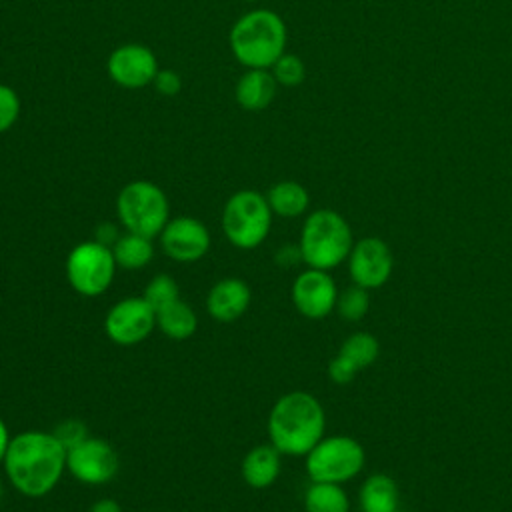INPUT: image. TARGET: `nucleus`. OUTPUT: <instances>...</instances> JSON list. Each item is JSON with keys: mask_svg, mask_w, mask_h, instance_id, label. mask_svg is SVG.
<instances>
[{"mask_svg": "<svg viewBox=\"0 0 512 512\" xmlns=\"http://www.w3.org/2000/svg\"><path fill=\"white\" fill-rule=\"evenodd\" d=\"M120 456L116 448L98 436H88L66 452V472L82 484L100 486L116 478Z\"/></svg>", "mask_w": 512, "mask_h": 512, "instance_id": "9d476101", "label": "nucleus"}, {"mask_svg": "<svg viewBox=\"0 0 512 512\" xmlns=\"http://www.w3.org/2000/svg\"><path fill=\"white\" fill-rule=\"evenodd\" d=\"M252 302V290L242 278H222L206 294V312L218 322H234L246 314Z\"/></svg>", "mask_w": 512, "mask_h": 512, "instance_id": "2eb2a0df", "label": "nucleus"}, {"mask_svg": "<svg viewBox=\"0 0 512 512\" xmlns=\"http://www.w3.org/2000/svg\"><path fill=\"white\" fill-rule=\"evenodd\" d=\"M88 512H124V510H122V506H120L118 500L104 496V498L94 500L92 506L88 508Z\"/></svg>", "mask_w": 512, "mask_h": 512, "instance_id": "2f4dec72", "label": "nucleus"}, {"mask_svg": "<svg viewBox=\"0 0 512 512\" xmlns=\"http://www.w3.org/2000/svg\"><path fill=\"white\" fill-rule=\"evenodd\" d=\"M352 246V228L340 212L332 208H318L304 218L298 250L308 268L330 272L346 262Z\"/></svg>", "mask_w": 512, "mask_h": 512, "instance_id": "20e7f679", "label": "nucleus"}, {"mask_svg": "<svg viewBox=\"0 0 512 512\" xmlns=\"http://www.w3.org/2000/svg\"><path fill=\"white\" fill-rule=\"evenodd\" d=\"M116 260L110 246L98 240L78 242L66 256L64 272L70 288L86 298L104 294L116 276Z\"/></svg>", "mask_w": 512, "mask_h": 512, "instance_id": "6e6552de", "label": "nucleus"}, {"mask_svg": "<svg viewBox=\"0 0 512 512\" xmlns=\"http://www.w3.org/2000/svg\"><path fill=\"white\" fill-rule=\"evenodd\" d=\"M364 464V446L346 434H324L304 456V470L310 482L346 484L362 472Z\"/></svg>", "mask_w": 512, "mask_h": 512, "instance_id": "0eeeda50", "label": "nucleus"}, {"mask_svg": "<svg viewBox=\"0 0 512 512\" xmlns=\"http://www.w3.org/2000/svg\"><path fill=\"white\" fill-rule=\"evenodd\" d=\"M12 488L28 498L50 494L66 472V448L46 430H24L12 436L4 456Z\"/></svg>", "mask_w": 512, "mask_h": 512, "instance_id": "f257e3e1", "label": "nucleus"}, {"mask_svg": "<svg viewBox=\"0 0 512 512\" xmlns=\"http://www.w3.org/2000/svg\"><path fill=\"white\" fill-rule=\"evenodd\" d=\"M272 210L258 190L234 192L222 208V232L240 250L258 248L270 234Z\"/></svg>", "mask_w": 512, "mask_h": 512, "instance_id": "423d86ee", "label": "nucleus"}, {"mask_svg": "<svg viewBox=\"0 0 512 512\" xmlns=\"http://www.w3.org/2000/svg\"><path fill=\"white\" fill-rule=\"evenodd\" d=\"M286 24L268 8L240 16L230 30V50L246 68H272L286 48Z\"/></svg>", "mask_w": 512, "mask_h": 512, "instance_id": "7ed1b4c3", "label": "nucleus"}, {"mask_svg": "<svg viewBox=\"0 0 512 512\" xmlns=\"http://www.w3.org/2000/svg\"><path fill=\"white\" fill-rule=\"evenodd\" d=\"M116 214L126 232L154 240L170 220V202L158 184L134 180L118 192Z\"/></svg>", "mask_w": 512, "mask_h": 512, "instance_id": "39448f33", "label": "nucleus"}, {"mask_svg": "<svg viewBox=\"0 0 512 512\" xmlns=\"http://www.w3.org/2000/svg\"><path fill=\"white\" fill-rule=\"evenodd\" d=\"M154 88L162 94V96H176L182 90V78L176 70H158L156 78H154Z\"/></svg>", "mask_w": 512, "mask_h": 512, "instance_id": "c756f323", "label": "nucleus"}, {"mask_svg": "<svg viewBox=\"0 0 512 512\" xmlns=\"http://www.w3.org/2000/svg\"><path fill=\"white\" fill-rule=\"evenodd\" d=\"M344 360H348L358 372L372 366L378 356H380V342L374 334L370 332H352L350 336L344 338L340 344V350L336 352Z\"/></svg>", "mask_w": 512, "mask_h": 512, "instance_id": "5701e85b", "label": "nucleus"}, {"mask_svg": "<svg viewBox=\"0 0 512 512\" xmlns=\"http://www.w3.org/2000/svg\"><path fill=\"white\" fill-rule=\"evenodd\" d=\"M276 78L268 68H248L236 82L234 96L240 108L260 112L270 106L276 96Z\"/></svg>", "mask_w": 512, "mask_h": 512, "instance_id": "f3484780", "label": "nucleus"}, {"mask_svg": "<svg viewBox=\"0 0 512 512\" xmlns=\"http://www.w3.org/2000/svg\"><path fill=\"white\" fill-rule=\"evenodd\" d=\"M346 264L352 284L366 290H376L390 280L394 256L388 242L378 236H364L354 242Z\"/></svg>", "mask_w": 512, "mask_h": 512, "instance_id": "9b49d317", "label": "nucleus"}, {"mask_svg": "<svg viewBox=\"0 0 512 512\" xmlns=\"http://www.w3.org/2000/svg\"><path fill=\"white\" fill-rule=\"evenodd\" d=\"M52 432L60 440V444L66 448V452L90 436L86 424L78 418H66V420L58 422Z\"/></svg>", "mask_w": 512, "mask_h": 512, "instance_id": "bb28decb", "label": "nucleus"}, {"mask_svg": "<svg viewBox=\"0 0 512 512\" xmlns=\"http://www.w3.org/2000/svg\"><path fill=\"white\" fill-rule=\"evenodd\" d=\"M272 214L280 218H298L310 206L308 190L296 180H280L266 192Z\"/></svg>", "mask_w": 512, "mask_h": 512, "instance_id": "aec40b11", "label": "nucleus"}, {"mask_svg": "<svg viewBox=\"0 0 512 512\" xmlns=\"http://www.w3.org/2000/svg\"><path fill=\"white\" fill-rule=\"evenodd\" d=\"M20 116V98L14 88L0 84V134L10 130Z\"/></svg>", "mask_w": 512, "mask_h": 512, "instance_id": "cd10ccee", "label": "nucleus"}, {"mask_svg": "<svg viewBox=\"0 0 512 512\" xmlns=\"http://www.w3.org/2000/svg\"><path fill=\"white\" fill-rule=\"evenodd\" d=\"M398 512H402V510H398Z\"/></svg>", "mask_w": 512, "mask_h": 512, "instance_id": "c9c22d12", "label": "nucleus"}, {"mask_svg": "<svg viewBox=\"0 0 512 512\" xmlns=\"http://www.w3.org/2000/svg\"><path fill=\"white\" fill-rule=\"evenodd\" d=\"M156 328L172 340H188L198 328L196 310L188 302L176 298L156 310Z\"/></svg>", "mask_w": 512, "mask_h": 512, "instance_id": "6ab92c4d", "label": "nucleus"}, {"mask_svg": "<svg viewBox=\"0 0 512 512\" xmlns=\"http://www.w3.org/2000/svg\"><path fill=\"white\" fill-rule=\"evenodd\" d=\"M398 502V484L384 472L370 474L358 490L360 512H398Z\"/></svg>", "mask_w": 512, "mask_h": 512, "instance_id": "a211bd4d", "label": "nucleus"}, {"mask_svg": "<svg viewBox=\"0 0 512 512\" xmlns=\"http://www.w3.org/2000/svg\"><path fill=\"white\" fill-rule=\"evenodd\" d=\"M162 252L180 264H192L204 258L210 250V230L194 216L170 218L158 236Z\"/></svg>", "mask_w": 512, "mask_h": 512, "instance_id": "ddd939ff", "label": "nucleus"}, {"mask_svg": "<svg viewBox=\"0 0 512 512\" xmlns=\"http://www.w3.org/2000/svg\"><path fill=\"white\" fill-rule=\"evenodd\" d=\"M0 500H2V482H0Z\"/></svg>", "mask_w": 512, "mask_h": 512, "instance_id": "72a5a7b5", "label": "nucleus"}, {"mask_svg": "<svg viewBox=\"0 0 512 512\" xmlns=\"http://www.w3.org/2000/svg\"><path fill=\"white\" fill-rule=\"evenodd\" d=\"M306 512H350V498L342 484L310 482L304 490Z\"/></svg>", "mask_w": 512, "mask_h": 512, "instance_id": "4be33fe9", "label": "nucleus"}, {"mask_svg": "<svg viewBox=\"0 0 512 512\" xmlns=\"http://www.w3.org/2000/svg\"><path fill=\"white\" fill-rule=\"evenodd\" d=\"M10 440H12V436H10L8 424H6L4 418L0 416V464L4 462V456H6V450H8V446H10Z\"/></svg>", "mask_w": 512, "mask_h": 512, "instance_id": "473e14b6", "label": "nucleus"}, {"mask_svg": "<svg viewBox=\"0 0 512 512\" xmlns=\"http://www.w3.org/2000/svg\"><path fill=\"white\" fill-rule=\"evenodd\" d=\"M370 290L362 288V286H348L342 292H338V300H336V312L342 320L346 322H360L370 308Z\"/></svg>", "mask_w": 512, "mask_h": 512, "instance_id": "b1692460", "label": "nucleus"}, {"mask_svg": "<svg viewBox=\"0 0 512 512\" xmlns=\"http://www.w3.org/2000/svg\"><path fill=\"white\" fill-rule=\"evenodd\" d=\"M156 328V310L144 296H128L114 302L104 316V332L118 346H136Z\"/></svg>", "mask_w": 512, "mask_h": 512, "instance_id": "1a4fd4ad", "label": "nucleus"}, {"mask_svg": "<svg viewBox=\"0 0 512 512\" xmlns=\"http://www.w3.org/2000/svg\"><path fill=\"white\" fill-rule=\"evenodd\" d=\"M118 238H120V230H118L116 224H112V222H102V224H98L94 240H98L100 244L112 248Z\"/></svg>", "mask_w": 512, "mask_h": 512, "instance_id": "7c9ffc66", "label": "nucleus"}, {"mask_svg": "<svg viewBox=\"0 0 512 512\" xmlns=\"http://www.w3.org/2000/svg\"><path fill=\"white\" fill-rule=\"evenodd\" d=\"M282 452L274 444H258L240 462L242 480L256 490L270 488L282 472Z\"/></svg>", "mask_w": 512, "mask_h": 512, "instance_id": "dca6fc26", "label": "nucleus"}, {"mask_svg": "<svg viewBox=\"0 0 512 512\" xmlns=\"http://www.w3.org/2000/svg\"><path fill=\"white\" fill-rule=\"evenodd\" d=\"M144 300L154 308H162L170 302H174L176 298H180V288L176 284V280L170 276V274H156L146 286H144V292H142Z\"/></svg>", "mask_w": 512, "mask_h": 512, "instance_id": "393cba45", "label": "nucleus"}, {"mask_svg": "<svg viewBox=\"0 0 512 512\" xmlns=\"http://www.w3.org/2000/svg\"><path fill=\"white\" fill-rule=\"evenodd\" d=\"M108 76L122 88H144L158 74V60L144 44H122L108 56Z\"/></svg>", "mask_w": 512, "mask_h": 512, "instance_id": "4468645a", "label": "nucleus"}, {"mask_svg": "<svg viewBox=\"0 0 512 512\" xmlns=\"http://www.w3.org/2000/svg\"><path fill=\"white\" fill-rule=\"evenodd\" d=\"M272 74L280 86H300L306 78V66L300 56L296 54H282L274 64H272Z\"/></svg>", "mask_w": 512, "mask_h": 512, "instance_id": "a878e982", "label": "nucleus"}, {"mask_svg": "<svg viewBox=\"0 0 512 512\" xmlns=\"http://www.w3.org/2000/svg\"><path fill=\"white\" fill-rule=\"evenodd\" d=\"M112 254L116 266L122 270H142L154 258V242L152 238L124 232L112 246Z\"/></svg>", "mask_w": 512, "mask_h": 512, "instance_id": "412c9836", "label": "nucleus"}, {"mask_svg": "<svg viewBox=\"0 0 512 512\" xmlns=\"http://www.w3.org/2000/svg\"><path fill=\"white\" fill-rule=\"evenodd\" d=\"M268 440L284 456H306L326 432V412L306 390L282 394L268 414Z\"/></svg>", "mask_w": 512, "mask_h": 512, "instance_id": "f03ea898", "label": "nucleus"}, {"mask_svg": "<svg viewBox=\"0 0 512 512\" xmlns=\"http://www.w3.org/2000/svg\"><path fill=\"white\" fill-rule=\"evenodd\" d=\"M326 372H328V378H330L334 384H340V386L350 384V382L356 378V374H358V370H356L348 360H344L340 354H336V356L328 362Z\"/></svg>", "mask_w": 512, "mask_h": 512, "instance_id": "c85d7f7f", "label": "nucleus"}, {"mask_svg": "<svg viewBox=\"0 0 512 512\" xmlns=\"http://www.w3.org/2000/svg\"><path fill=\"white\" fill-rule=\"evenodd\" d=\"M290 298L300 316L308 320H322L336 310L338 288L330 272L306 266L294 278Z\"/></svg>", "mask_w": 512, "mask_h": 512, "instance_id": "f8f14e48", "label": "nucleus"}, {"mask_svg": "<svg viewBox=\"0 0 512 512\" xmlns=\"http://www.w3.org/2000/svg\"><path fill=\"white\" fill-rule=\"evenodd\" d=\"M248 2H256V0H248Z\"/></svg>", "mask_w": 512, "mask_h": 512, "instance_id": "f704fd0d", "label": "nucleus"}]
</instances>
